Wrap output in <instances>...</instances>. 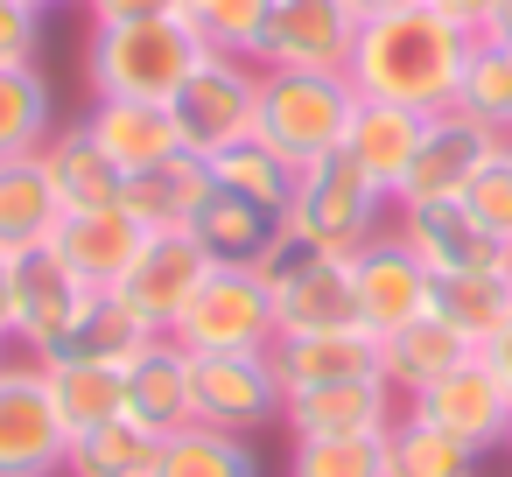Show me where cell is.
Here are the masks:
<instances>
[{
  "label": "cell",
  "mask_w": 512,
  "mask_h": 477,
  "mask_svg": "<svg viewBox=\"0 0 512 477\" xmlns=\"http://www.w3.org/2000/svg\"><path fill=\"white\" fill-rule=\"evenodd\" d=\"M421 127H428V113H414V106L358 99V113H351V127H344V155H351L386 197H400V183H407V169H414V148H421Z\"/></svg>",
  "instance_id": "7402d4cb"
},
{
  "label": "cell",
  "mask_w": 512,
  "mask_h": 477,
  "mask_svg": "<svg viewBox=\"0 0 512 477\" xmlns=\"http://www.w3.org/2000/svg\"><path fill=\"white\" fill-rule=\"evenodd\" d=\"M141 246H148V225H141L127 204L64 211V225H57V239H50V253H57L85 288H99V295L127 281V267L141 260Z\"/></svg>",
  "instance_id": "5bb4252c"
},
{
  "label": "cell",
  "mask_w": 512,
  "mask_h": 477,
  "mask_svg": "<svg viewBox=\"0 0 512 477\" xmlns=\"http://www.w3.org/2000/svg\"><path fill=\"white\" fill-rule=\"evenodd\" d=\"M505 449H512V428H505Z\"/></svg>",
  "instance_id": "681fc988"
},
{
  "label": "cell",
  "mask_w": 512,
  "mask_h": 477,
  "mask_svg": "<svg viewBox=\"0 0 512 477\" xmlns=\"http://www.w3.org/2000/svg\"><path fill=\"white\" fill-rule=\"evenodd\" d=\"M218 190V176H211V162L204 155H169V162H155V169H141V176H127V190H120V204L148 225V232H190V218L204 211V197Z\"/></svg>",
  "instance_id": "603a6c76"
},
{
  "label": "cell",
  "mask_w": 512,
  "mask_h": 477,
  "mask_svg": "<svg viewBox=\"0 0 512 477\" xmlns=\"http://www.w3.org/2000/svg\"><path fill=\"white\" fill-rule=\"evenodd\" d=\"M456 113H470V120H484L491 134L512 141V57H505L491 36H477V50H470V64H463Z\"/></svg>",
  "instance_id": "8d00e7d4"
},
{
  "label": "cell",
  "mask_w": 512,
  "mask_h": 477,
  "mask_svg": "<svg viewBox=\"0 0 512 477\" xmlns=\"http://www.w3.org/2000/svg\"><path fill=\"white\" fill-rule=\"evenodd\" d=\"M351 295H358V323H365L372 337H386V330H400V323H414V316L435 309V274H428V260L386 225L379 239H365V246L351 253Z\"/></svg>",
  "instance_id": "30bf717a"
},
{
  "label": "cell",
  "mask_w": 512,
  "mask_h": 477,
  "mask_svg": "<svg viewBox=\"0 0 512 477\" xmlns=\"http://www.w3.org/2000/svg\"><path fill=\"white\" fill-rule=\"evenodd\" d=\"M274 0H183V22L204 36V50L225 57H253L260 64V36H267Z\"/></svg>",
  "instance_id": "74e56055"
},
{
  "label": "cell",
  "mask_w": 512,
  "mask_h": 477,
  "mask_svg": "<svg viewBox=\"0 0 512 477\" xmlns=\"http://www.w3.org/2000/svg\"><path fill=\"white\" fill-rule=\"evenodd\" d=\"M64 211L71 204L50 183L43 155H8V162H0V253H8V260L50 246L57 225H64Z\"/></svg>",
  "instance_id": "44dd1931"
},
{
  "label": "cell",
  "mask_w": 512,
  "mask_h": 477,
  "mask_svg": "<svg viewBox=\"0 0 512 477\" xmlns=\"http://www.w3.org/2000/svg\"><path fill=\"white\" fill-rule=\"evenodd\" d=\"M351 113H358V92H351L344 71H267L260 78V127H253V141H267L281 162L309 169V162L344 148Z\"/></svg>",
  "instance_id": "3957f363"
},
{
  "label": "cell",
  "mask_w": 512,
  "mask_h": 477,
  "mask_svg": "<svg viewBox=\"0 0 512 477\" xmlns=\"http://www.w3.org/2000/svg\"><path fill=\"white\" fill-rule=\"evenodd\" d=\"M190 414L232 435L281 421V379L267 351H190Z\"/></svg>",
  "instance_id": "ba28073f"
},
{
  "label": "cell",
  "mask_w": 512,
  "mask_h": 477,
  "mask_svg": "<svg viewBox=\"0 0 512 477\" xmlns=\"http://www.w3.org/2000/svg\"><path fill=\"white\" fill-rule=\"evenodd\" d=\"M260 78H267V71H260L253 57H225V50H211V57L183 78V92L169 99L183 148L204 155V162H218L225 148L253 141V127H260Z\"/></svg>",
  "instance_id": "5b68a950"
},
{
  "label": "cell",
  "mask_w": 512,
  "mask_h": 477,
  "mask_svg": "<svg viewBox=\"0 0 512 477\" xmlns=\"http://www.w3.org/2000/svg\"><path fill=\"white\" fill-rule=\"evenodd\" d=\"M358 22H386V15H407V8H428V0H344Z\"/></svg>",
  "instance_id": "f6af8a7d"
},
{
  "label": "cell",
  "mask_w": 512,
  "mask_h": 477,
  "mask_svg": "<svg viewBox=\"0 0 512 477\" xmlns=\"http://www.w3.org/2000/svg\"><path fill=\"white\" fill-rule=\"evenodd\" d=\"M155 477H260V456H253L246 435L190 421V428L162 435V470Z\"/></svg>",
  "instance_id": "d6a6232c"
},
{
  "label": "cell",
  "mask_w": 512,
  "mask_h": 477,
  "mask_svg": "<svg viewBox=\"0 0 512 477\" xmlns=\"http://www.w3.org/2000/svg\"><path fill=\"white\" fill-rule=\"evenodd\" d=\"M29 8H43V15H57V8H85V0H29Z\"/></svg>",
  "instance_id": "7dc6e473"
},
{
  "label": "cell",
  "mask_w": 512,
  "mask_h": 477,
  "mask_svg": "<svg viewBox=\"0 0 512 477\" xmlns=\"http://www.w3.org/2000/svg\"><path fill=\"white\" fill-rule=\"evenodd\" d=\"M477 463L484 456L470 442H456V435H442L414 414H400L386 428V477H477Z\"/></svg>",
  "instance_id": "836d02e7"
},
{
  "label": "cell",
  "mask_w": 512,
  "mask_h": 477,
  "mask_svg": "<svg viewBox=\"0 0 512 477\" xmlns=\"http://www.w3.org/2000/svg\"><path fill=\"white\" fill-rule=\"evenodd\" d=\"M470 50H477L470 29H456L435 8H407V15H386V22H358V43H351L344 78H351L358 99L442 113V106H456V85H463Z\"/></svg>",
  "instance_id": "6da1fadb"
},
{
  "label": "cell",
  "mask_w": 512,
  "mask_h": 477,
  "mask_svg": "<svg viewBox=\"0 0 512 477\" xmlns=\"http://www.w3.org/2000/svg\"><path fill=\"white\" fill-rule=\"evenodd\" d=\"M491 43H498V50H505V57H512V36H491Z\"/></svg>",
  "instance_id": "c3c4849f"
},
{
  "label": "cell",
  "mask_w": 512,
  "mask_h": 477,
  "mask_svg": "<svg viewBox=\"0 0 512 477\" xmlns=\"http://www.w3.org/2000/svg\"><path fill=\"white\" fill-rule=\"evenodd\" d=\"M267 365H274L281 400H288V393H309V386H337V379L379 372V337L365 323H351V330H288V337H274Z\"/></svg>",
  "instance_id": "e0dca14e"
},
{
  "label": "cell",
  "mask_w": 512,
  "mask_h": 477,
  "mask_svg": "<svg viewBox=\"0 0 512 477\" xmlns=\"http://www.w3.org/2000/svg\"><path fill=\"white\" fill-rule=\"evenodd\" d=\"M43 169H50V183L64 190V204H71V211L120 204V190H127V176L106 162V148L85 134V120H78V127H57V134L43 141Z\"/></svg>",
  "instance_id": "f546056e"
},
{
  "label": "cell",
  "mask_w": 512,
  "mask_h": 477,
  "mask_svg": "<svg viewBox=\"0 0 512 477\" xmlns=\"http://www.w3.org/2000/svg\"><path fill=\"white\" fill-rule=\"evenodd\" d=\"M463 204H470V218L498 239V246H512V141L470 176V190H463Z\"/></svg>",
  "instance_id": "f35d334b"
},
{
  "label": "cell",
  "mask_w": 512,
  "mask_h": 477,
  "mask_svg": "<svg viewBox=\"0 0 512 477\" xmlns=\"http://www.w3.org/2000/svg\"><path fill=\"white\" fill-rule=\"evenodd\" d=\"M71 428L36 358H0V477H64Z\"/></svg>",
  "instance_id": "52a82bcc"
},
{
  "label": "cell",
  "mask_w": 512,
  "mask_h": 477,
  "mask_svg": "<svg viewBox=\"0 0 512 477\" xmlns=\"http://www.w3.org/2000/svg\"><path fill=\"white\" fill-rule=\"evenodd\" d=\"M498 148H505V134H491L484 120H470V113H456V106L428 113L421 148H414V169H407V183H400V197H393V204H435V197H463V190H470V176H477V169H484Z\"/></svg>",
  "instance_id": "7c38bea8"
},
{
  "label": "cell",
  "mask_w": 512,
  "mask_h": 477,
  "mask_svg": "<svg viewBox=\"0 0 512 477\" xmlns=\"http://www.w3.org/2000/svg\"><path fill=\"white\" fill-rule=\"evenodd\" d=\"M288 225L323 246V253H358L365 239H379L393 225V197L337 148L309 169H295V197H288Z\"/></svg>",
  "instance_id": "277c9868"
},
{
  "label": "cell",
  "mask_w": 512,
  "mask_h": 477,
  "mask_svg": "<svg viewBox=\"0 0 512 477\" xmlns=\"http://www.w3.org/2000/svg\"><path fill=\"white\" fill-rule=\"evenodd\" d=\"M274 316L288 330H351L358 295H351V253H309L295 274L274 281Z\"/></svg>",
  "instance_id": "ffe728a7"
},
{
  "label": "cell",
  "mask_w": 512,
  "mask_h": 477,
  "mask_svg": "<svg viewBox=\"0 0 512 477\" xmlns=\"http://www.w3.org/2000/svg\"><path fill=\"white\" fill-rule=\"evenodd\" d=\"M218 260L190 239V232H148V246H141V260L127 267V281H120V295L169 337L176 330V316L190 309V295L204 288V274H211Z\"/></svg>",
  "instance_id": "9a60e30c"
},
{
  "label": "cell",
  "mask_w": 512,
  "mask_h": 477,
  "mask_svg": "<svg viewBox=\"0 0 512 477\" xmlns=\"http://www.w3.org/2000/svg\"><path fill=\"white\" fill-rule=\"evenodd\" d=\"M50 134H57V92L43 64H0V162L43 155Z\"/></svg>",
  "instance_id": "4dcf8cb0"
},
{
  "label": "cell",
  "mask_w": 512,
  "mask_h": 477,
  "mask_svg": "<svg viewBox=\"0 0 512 477\" xmlns=\"http://www.w3.org/2000/svg\"><path fill=\"white\" fill-rule=\"evenodd\" d=\"M169 337L183 351H274V337H281L274 288L253 267H211Z\"/></svg>",
  "instance_id": "8992f818"
},
{
  "label": "cell",
  "mask_w": 512,
  "mask_h": 477,
  "mask_svg": "<svg viewBox=\"0 0 512 477\" xmlns=\"http://www.w3.org/2000/svg\"><path fill=\"white\" fill-rule=\"evenodd\" d=\"M85 134L106 148V162L120 176H141L169 155H183V134H176V113L155 106V99H92L85 113Z\"/></svg>",
  "instance_id": "d6986e66"
},
{
  "label": "cell",
  "mask_w": 512,
  "mask_h": 477,
  "mask_svg": "<svg viewBox=\"0 0 512 477\" xmlns=\"http://www.w3.org/2000/svg\"><path fill=\"white\" fill-rule=\"evenodd\" d=\"M435 316L484 351L505 323H512V260L505 267H463V274H435Z\"/></svg>",
  "instance_id": "484cf974"
},
{
  "label": "cell",
  "mask_w": 512,
  "mask_h": 477,
  "mask_svg": "<svg viewBox=\"0 0 512 477\" xmlns=\"http://www.w3.org/2000/svg\"><path fill=\"white\" fill-rule=\"evenodd\" d=\"M92 295H99V288H85L50 246L22 253V260H15V351L36 358V365H50V358L71 344V330L85 323Z\"/></svg>",
  "instance_id": "9c48e42d"
},
{
  "label": "cell",
  "mask_w": 512,
  "mask_h": 477,
  "mask_svg": "<svg viewBox=\"0 0 512 477\" xmlns=\"http://www.w3.org/2000/svg\"><path fill=\"white\" fill-rule=\"evenodd\" d=\"M400 414H414V421H428V428H442V435L470 442L477 456H491V449H505V428H512V393L498 386V372L484 365V351H470L456 372H442L435 386H421Z\"/></svg>",
  "instance_id": "8fae6325"
},
{
  "label": "cell",
  "mask_w": 512,
  "mask_h": 477,
  "mask_svg": "<svg viewBox=\"0 0 512 477\" xmlns=\"http://www.w3.org/2000/svg\"><path fill=\"white\" fill-rule=\"evenodd\" d=\"M190 239L218 260V267H253L274 239H281V211L239 197V190H211L204 211L190 218Z\"/></svg>",
  "instance_id": "4316f807"
},
{
  "label": "cell",
  "mask_w": 512,
  "mask_h": 477,
  "mask_svg": "<svg viewBox=\"0 0 512 477\" xmlns=\"http://www.w3.org/2000/svg\"><path fill=\"white\" fill-rule=\"evenodd\" d=\"M204 57L211 50H204V36L183 15L106 22L85 43V78H92V99H155V106H169Z\"/></svg>",
  "instance_id": "7a4b0ae2"
},
{
  "label": "cell",
  "mask_w": 512,
  "mask_h": 477,
  "mask_svg": "<svg viewBox=\"0 0 512 477\" xmlns=\"http://www.w3.org/2000/svg\"><path fill=\"white\" fill-rule=\"evenodd\" d=\"M120 386H127V414H134L141 428H155V435H176V428L197 421V414H190V351H183L176 337H155V344L120 372Z\"/></svg>",
  "instance_id": "cb8c5ba5"
},
{
  "label": "cell",
  "mask_w": 512,
  "mask_h": 477,
  "mask_svg": "<svg viewBox=\"0 0 512 477\" xmlns=\"http://www.w3.org/2000/svg\"><path fill=\"white\" fill-rule=\"evenodd\" d=\"M92 29L106 22H155V15H183V0H85Z\"/></svg>",
  "instance_id": "60d3db41"
},
{
  "label": "cell",
  "mask_w": 512,
  "mask_h": 477,
  "mask_svg": "<svg viewBox=\"0 0 512 477\" xmlns=\"http://www.w3.org/2000/svg\"><path fill=\"white\" fill-rule=\"evenodd\" d=\"M43 379H50V400H57V414H64L71 435H85V428L127 414V386H120L113 365H92V358H50Z\"/></svg>",
  "instance_id": "1f68e13d"
},
{
  "label": "cell",
  "mask_w": 512,
  "mask_h": 477,
  "mask_svg": "<svg viewBox=\"0 0 512 477\" xmlns=\"http://www.w3.org/2000/svg\"><path fill=\"white\" fill-rule=\"evenodd\" d=\"M162 470V435L141 428L134 414H113L85 435H71L64 477H155Z\"/></svg>",
  "instance_id": "83f0119b"
},
{
  "label": "cell",
  "mask_w": 512,
  "mask_h": 477,
  "mask_svg": "<svg viewBox=\"0 0 512 477\" xmlns=\"http://www.w3.org/2000/svg\"><path fill=\"white\" fill-rule=\"evenodd\" d=\"M491 36H512V0H498V15H491Z\"/></svg>",
  "instance_id": "bcb514c9"
},
{
  "label": "cell",
  "mask_w": 512,
  "mask_h": 477,
  "mask_svg": "<svg viewBox=\"0 0 512 477\" xmlns=\"http://www.w3.org/2000/svg\"><path fill=\"white\" fill-rule=\"evenodd\" d=\"M484 365H491V372H498V386L512 393V323H505V330L484 344Z\"/></svg>",
  "instance_id": "ee69618b"
},
{
  "label": "cell",
  "mask_w": 512,
  "mask_h": 477,
  "mask_svg": "<svg viewBox=\"0 0 512 477\" xmlns=\"http://www.w3.org/2000/svg\"><path fill=\"white\" fill-rule=\"evenodd\" d=\"M43 8L29 0H0V64H36L43 57Z\"/></svg>",
  "instance_id": "ab89813d"
},
{
  "label": "cell",
  "mask_w": 512,
  "mask_h": 477,
  "mask_svg": "<svg viewBox=\"0 0 512 477\" xmlns=\"http://www.w3.org/2000/svg\"><path fill=\"white\" fill-rule=\"evenodd\" d=\"M288 477H386V428L379 435H295Z\"/></svg>",
  "instance_id": "e575fe53"
},
{
  "label": "cell",
  "mask_w": 512,
  "mask_h": 477,
  "mask_svg": "<svg viewBox=\"0 0 512 477\" xmlns=\"http://www.w3.org/2000/svg\"><path fill=\"white\" fill-rule=\"evenodd\" d=\"M358 43V15L344 0H274L260 71H344Z\"/></svg>",
  "instance_id": "4fadbf2b"
},
{
  "label": "cell",
  "mask_w": 512,
  "mask_h": 477,
  "mask_svg": "<svg viewBox=\"0 0 512 477\" xmlns=\"http://www.w3.org/2000/svg\"><path fill=\"white\" fill-rule=\"evenodd\" d=\"M393 232L428 260V274H463V267H505L512 246H498L463 197H435V204H393Z\"/></svg>",
  "instance_id": "2e32d148"
},
{
  "label": "cell",
  "mask_w": 512,
  "mask_h": 477,
  "mask_svg": "<svg viewBox=\"0 0 512 477\" xmlns=\"http://www.w3.org/2000/svg\"><path fill=\"white\" fill-rule=\"evenodd\" d=\"M162 330L120 295V288H106V295H92V309H85V323L71 330V344L57 351V358H92V365H113V372H127L148 344H155Z\"/></svg>",
  "instance_id": "f1b7e54d"
},
{
  "label": "cell",
  "mask_w": 512,
  "mask_h": 477,
  "mask_svg": "<svg viewBox=\"0 0 512 477\" xmlns=\"http://www.w3.org/2000/svg\"><path fill=\"white\" fill-rule=\"evenodd\" d=\"M463 358H470V344H463V337H456V330H449L435 309L379 337V372H386V386L400 393V407H407L421 386H435L442 372H456Z\"/></svg>",
  "instance_id": "d4e9b609"
},
{
  "label": "cell",
  "mask_w": 512,
  "mask_h": 477,
  "mask_svg": "<svg viewBox=\"0 0 512 477\" xmlns=\"http://www.w3.org/2000/svg\"><path fill=\"white\" fill-rule=\"evenodd\" d=\"M281 421H288V435H379L400 421V393L386 386V372H365V379L288 393Z\"/></svg>",
  "instance_id": "ac0fdd59"
},
{
  "label": "cell",
  "mask_w": 512,
  "mask_h": 477,
  "mask_svg": "<svg viewBox=\"0 0 512 477\" xmlns=\"http://www.w3.org/2000/svg\"><path fill=\"white\" fill-rule=\"evenodd\" d=\"M211 176H218V190H239V197H253V204H267V211H281V218H288L295 162H281L267 141H239V148H225V155L211 162Z\"/></svg>",
  "instance_id": "d590c367"
},
{
  "label": "cell",
  "mask_w": 512,
  "mask_h": 477,
  "mask_svg": "<svg viewBox=\"0 0 512 477\" xmlns=\"http://www.w3.org/2000/svg\"><path fill=\"white\" fill-rule=\"evenodd\" d=\"M15 351V260L0 253V358Z\"/></svg>",
  "instance_id": "7bdbcfd3"
},
{
  "label": "cell",
  "mask_w": 512,
  "mask_h": 477,
  "mask_svg": "<svg viewBox=\"0 0 512 477\" xmlns=\"http://www.w3.org/2000/svg\"><path fill=\"white\" fill-rule=\"evenodd\" d=\"M435 15H449L456 29H470V36H491V15H498V0H428Z\"/></svg>",
  "instance_id": "b9f144b4"
}]
</instances>
